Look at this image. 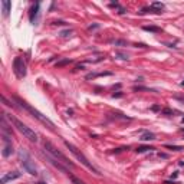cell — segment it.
I'll return each instance as SVG.
<instances>
[{
	"mask_svg": "<svg viewBox=\"0 0 184 184\" xmlns=\"http://www.w3.org/2000/svg\"><path fill=\"white\" fill-rule=\"evenodd\" d=\"M112 75L111 72H102V73H89L87 75V79H94V78H98V76H109Z\"/></svg>",
	"mask_w": 184,
	"mask_h": 184,
	"instance_id": "7c38bea8",
	"label": "cell"
},
{
	"mask_svg": "<svg viewBox=\"0 0 184 184\" xmlns=\"http://www.w3.org/2000/svg\"><path fill=\"white\" fill-rule=\"evenodd\" d=\"M15 101L17 102V104H19L20 108H23L25 111H27L29 114H32V116H35V118H36L38 121H40L42 124H45L46 127L49 128V130H52V131L55 130V124H53L52 121L49 120V118H48L46 115H43L42 112H39L38 109H35L32 105H29V104H27L26 101H23V99H20V98H17V97H15Z\"/></svg>",
	"mask_w": 184,
	"mask_h": 184,
	"instance_id": "6da1fadb",
	"label": "cell"
},
{
	"mask_svg": "<svg viewBox=\"0 0 184 184\" xmlns=\"http://www.w3.org/2000/svg\"><path fill=\"white\" fill-rule=\"evenodd\" d=\"M17 157H19L20 164L23 165V168L26 170L27 173L32 174V176H38V167L35 164L33 158L30 157V154L25 148H20V150L17 151Z\"/></svg>",
	"mask_w": 184,
	"mask_h": 184,
	"instance_id": "7a4b0ae2",
	"label": "cell"
},
{
	"mask_svg": "<svg viewBox=\"0 0 184 184\" xmlns=\"http://www.w3.org/2000/svg\"><path fill=\"white\" fill-rule=\"evenodd\" d=\"M143 29L147 30V32H153V33H158V32H161V27H157V26H144Z\"/></svg>",
	"mask_w": 184,
	"mask_h": 184,
	"instance_id": "9a60e30c",
	"label": "cell"
},
{
	"mask_svg": "<svg viewBox=\"0 0 184 184\" xmlns=\"http://www.w3.org/2000/svg\"><path fill=\"white\" fill-rule=\"evenodd\" d=\"M9 120H10V122H13V125L16 127V130H17L20 134H23L25 138H27L29 141H32V143H36V141H38V134H36L32 128H29L27 125L23 124L22 121L16 120V118H13V116H9Z\"/></svg>",
	"mask_w": 184,
	"mask_h": 184,
	"instance_id": "5b68a950",
	"label": "cell"
},
{
	"mask_svg": "<svg viewBox=\"0 0 184 184\" xmlns=\"http://www.w3.org/2000/svg\"><path fill=\"white\" fill-rule=\"evenodd\" d=\"M19 177H20V173H19V171L7 173V174H4V176L2 177V180H0V184H6V183H9V181H12V180H16V178H19Z\"/></svg>",
	"mask_w": 184,
	"mask_h": 184,
	"instance_id": "ba28073f",
	"label": "cell"
},
{
	"mask_svg": "<svg viewBox=\"0 0 184 184\" xmlns=\"http://www.w3.org/2000/svg\"><path fill=\"white\" fill-rule=\"evenodd\" d=\"M13 71H15L16 76L19 79H23L26 76V64L23 62L20 56L15 58V60H13Z\"/></svg>",
	"mask_w": 184,
	"mask_h": 184,
	"instance_id": "8992f818",
	"label": "cell"
},
{
	"mask_svg": "<svg viewBox=\"0 0 184 184\" xmlns=\"http://www.w3.org/2000/svg\"><path fill=\"white\" fill-rule=\"evenodd\" d=\"M115 56H118L120 59H122V60H128V59H130V58H128V55H127V53H124V52H116Z\"/></svg>",
	"mask_w": 184,
	"mask_h": 184,
	"instance_id": "d6986e66",
	"label": "cell"
},
{
	"mask_svg": "<svg viewBox=\"0 0 184 184\" xmlns=\"http://www.w3.org/2000/svg\"><path fill=\"white\" fill-rule=\"evenodd\" d=\"M109 6H111V7H116L118 10H120V13H121V15H124V13H125V9H124V7H121V6H120L118 3H111Z\"/></svg>",
	"mask_w": 184,
	"mask_h": 184,
	"instance_id": "ffe728a7",
	"label": "cell"
},
{
	"mask_svg": "<svg viewBox=\"0 0 184 184\" xmlns=\"http://www.w3.org/2000/svg\"><path fill=\"white\" fill-rule=\"evenodd\" d=\"M139 139H141V141H154V139H155V134H154V132H148V131H147V132H144L143 135H141V138H139Z\"/></svg>",
	"mask_w": 184,
	"mask_h": 184,
	"instance_id": "30bf717a",
	"label": "cell"
},
{
	"mask_svg": "<svg viewBox=\"0 0 184 184\" xmlns=\"http://www.w3.org/2000/svg\"><path fill=\"white\" fill-rule=\"evenodd\" d=\"M181 85H183V87H184V81H183V82H181Z\"/></svg>",
	"mask_w": 184,
	"mask_h": 184,
	"instance_id": "4dcf8cb0",
	"label": "cell"
},
{
	"mask_svg": "<svg viewBox=\"0 0 184 184\" xmlns=\"http://www.w3.org/2000/svg\"><path fill=\"white\" fill-rule=\"evenodd\" d=\"M68 64H72V59H62L59 62H56V68H62V66H65Z\"/></svg>",
	"mask_w": 184,
	"mask_h": 184,
	"instance_id": "2e32d148",
	"label": "cell"
},
{
	"mask_svg": "<svg viewBox=\"0 0 184 184\" xmlns=\"http://www.w3.org/2000/svg\"><path fill=\"white\" fill-rule=\"evenodd\" d=\"M111 43L115 45V46H127L128 45L125 40H118V39H116V40H111Z\"/></svg>",
	"mask_w": 184,
	"mask_h": 184,
	"instance_id": "ac0fdd59",
	"label": "cell"
},
{
	"mask_svg": "<svg viewBox=\"0 0 184 184\" xmlns=\"http://www.w3.org/2000/svg\"><path fill=\"white\" fill-rule=\"evenodd\" d=\"M163 114H165V115H171V114H173V111H171V109H164V111H163Z\"/></svg>",
	"mask_w": 184,
	"mask_h": 184,
	"instance_id": "cb8c5ba5",
	"label": "cell"
},
{
	"mask_svg": "<svg viewBox=\"0 0 184 184\" xmlns=\"http://www.w3.org/2000/svg\"><path fill=\"white\" fill-rule=\"evenodd\" d=\"M3 143H4V147L2 154H3V157H10L13 154V145H12V139L9 138L7 134H3Z\"/></svg>",
	"mask_w": 184,
	"mask_h": 184,
	"instance_id": "52a82bcc",
	"label": "cell"
},
{
	"mask_svg": "<svg viewBox=\"0 0 184 184\" xmlns=\"http://www.w3.org/2000/svg\"><path fill=\"white\" fill-rule=\"evenodd\" d=\"M112 97H114V98H115V97H122V94H120V92H118V94H114Z\"/></svg>",
	"mask_w": 184,
	"mask_h": 184,
	"instance_id": "f1b7e54d",
	"label": "cell"
},
{
	"mask_svg": "<svg viewBox=\"0 0 184 184\" xmlns=\"http://www.w3.org/2000/svg\"><path fill=\"white\" fill-rule=\"evenodd\" d=\"M53 25H65V22H62V20H59V22H53Z\"/></svg>",
	"mask_w": 184,
	"mask_h": 184,
	"instance_id": "83f0119b",
	"label": "cell"
},
{
	"mask_svg": "<svg viewBox=\"0 0 184 184\" xmlns=\"http://www.w3.org/2000/svg\"><path fill=\"white\" fill-rule=\"evenodd\" d=\"M2 7H3V16L4 17H7L9 12H10V7H12V3L7 2V0H3V2H2Z\"/></svg>",
	"mask_w": 184,
	"mask_h": 184,
	"instance_id": "9c48e42d",
	"label": "cell"
},
{
	"mask_svg": "<svg viewBox=\"0 0 184 184\" xmlns=\"http://www.w3.org/2000/svg\"><path fill=\"white\" fill-rule=\"evenodd\" d=\"M176 99H177V101H180V102H183V104H184V97H176Z\"/></svg>",
	"mask_w": 184,
	"mask_h": 184,
	"instance_id": "d4e9b609",
	"label": "cell"
},
{
	"mask_svg": "<svg viewBox=\"0 0 184 184\" xmlns=\"http://www.w3.org/2000/svg\"><path fill=\"white\" fill-rule=\"evenodd\" d=\"M38 184H46V183H43V181H39V183Z\"/></svg>",
	"mask_w": 184,
	"mask_h": 184,
	"instance_id": "f546056e",
	"label": "cell"
},
{
	"mask_svg": "<svg viewBox=\"0 0 184 184\" xmlns=\"http://www.w3.org/2000/svg\"><path fill=\"white\" fill-rule=\"evenodd\" d=\"M43 148L46 150V153H48L50 157H53L55 160H58V161H60L64 165H66V167H73V163L69 161V158L66 157L65 154H62L59 150H58L56 147L53 145L50 141H43Z\"/></svg>",
	"mask_w": 184,
	"mask_h": 184,
	"instance_id": "3957f363",
	"label": "cell"
},
{
	"mask_svg": "<svg viewBox=\"0 0 184 184\" xmlns=\"http://www.w3.org/2000/svg\"><path fill=\"white\" fill-rule=\"evenodd\" d=\"M72 33V30H64V32H60V36H64V38H66V36H69V35Z\"/></svg>",
	"mask_w": 184,
	"mask_h": 184,
	"instance_id": "603a6c76",
	"label": "cell"
},
{
	"mask_svg": "<svg viewBox=\"0 0 184 184\" xmlns=\"http://www.w3.org/2000/svg\"><path fill=\"white\" fill-rule=\"evenodd\" d=\"M153 150H155L154 147H150V145H143V147H138V148H137V153H138V154H141V153H147V151H153Z\"/></svg>",
	"mask_w": 184,
	"mask_h": 184,
	"instance_id": "4fadbf2b",
	"label": "cell"
},
{
	"mask_svg": "<svg viewBox=\"0 0 184 184\" xmlns=\"http://www.w3.org/2000/svg\"><path fill=\"white\" fill-rule=\"evenodd\" d=\"M181 131H183V132H184V128H183V130H181Z\"/></svg>",
	"mask_w": 184,
	"mask_h": 184,
	"instance_id": "1f68e13d",
	"label": "cell"
},
{
	"mask_svg": "<svg viewBox=\"0 0 184 184\" xmlns=\"http://www.w3.org/2000/svg\"><path fill=\"white\" fill-rule=\"evenodd\" d=\"M71 180H72V183H73V184H85L82 180H79V178H76L75 176H71Z\"/></svg>",
	"mask_w": 184,
	"mask_h": 184,
	"instance_id": "7402d4cb",
	"label": "cell"
},
{
	"mask_svg": "<svg viewBox=\"0 0 184 184\" xmlns=\"http://www.w3.org/2000/svg\"><path fill=\"white\" fill-rule=\"evenodd\" d=\"M39 6H40L39 3H35L33 6H32V9H30V22H33V20H35V17H36V15H38Z\"/></svg>",
	"mask_w": 184,
	"mask_h": 184,
	"instance_id": "8fae6325",
	"label": "cell"
},
{
	"mask_svg": "<svg viewBox=\"0 0 184 184\" xmlns=\"http://www.w3.org/2000/svg\"><path fill=\"white\" fill-rule=\"evenodd\" d=\"M165 148H168V150H173V151H181V150H184L183 147H178V145H165Z\"/></svg>",
	"mask_w": 184,
	"mask_h": 184,
	"instance_id": "44dd1931",
	"label": "cell"
},
{
	"mask_svg": "<svg viewBox=\"0 0 184 184\" xmlns=\"http://www.w3.org/2000/svg\"><path fill=\"white\" fill-rule=\"evenodd\" d=\"M65 145H66V148H68V150L71 151L72 154L75 155V158H76V160H79V161L82 163V164L85 165V167H87L88 170H91V171H92L94 174H97V176H99V174H101V173H99V171H98L97 168H95L94 165H92V163H91L89 160H88V158L85 157V155H83L82 153H81V151H79L75 145H73V144H71L69 141H65Z\"/></svg>",
	"mask_w": 184,
	"mask_h": 184,
	"instance_id": "277c9868",
	"label": "cell"
},
{
	"mask_svg": "<svg viewBox=\"0 0 184 184\" xmlns=\"http://www.w3.org/2000/svg\"><path fill=\"white\" fill-rule=\"evenodd\" d=\"M183 122H184V118H183Z\"/></svg>",
	"mask_w": 184,
	"mask_h": 184,
	"instance_id": "d6a6232c",
	"label": "cell"
},
{
	"mask_svg": "<svg viewBox=\"0 0 184 184\" xmlns=\"http://www.w3.org/2000/svg\"><path fill=\"white\" fill-rule=\"evenodd\" d=\"M151 6H153V7H154L155 10H158V12H160V13H161V10L164 9V4H163V3H160V2H154V3L151 4Z\"/></svg>",
	"mask_w": 184,
	"mask_h": 184,
	"instance_id": "e0dca14e",
	"label": "cell"
},
{
	"mask_svg": "<svg viewBox=\"0 0 184 184\" xmlns=\"http://www.w3.org/2000/svg\"><path fill=\"white\" fill-rule=\"evenodd\" d=\"M97 27H98V25H91V26L88 27V29H89V30H92V29H97Z\"/></svg>",
	"mask_w": 184,
	"mask_h": 184,
	"instance_id": "484cf974",
	"label": "cell"
},
{
	"mask_svg": "<svg viewBox=\"0 0 184 184\" xmlns=\"http://www.w3.org/2000/svg\"><path fill=\"white\" fill-rule=\"evenodd\" d=\"M138 13H139V15H147V13H160V12L155 10V9L153 7V6H150V7H144L143 10L138 12Z\"/></svg>",
	"mask_w": 184,
	"mask_h": 184,
	"instance_id": "5bb4252c",
	"label": "cell"
},
{
	"mask_svg": "<svg viewBox=\"0 0 184 184\" xmlns=\"http://www.w3.org/2000/svg\"><path fill=\"white\" fill-rule=\"evenodd\" d=\"M158 157H160V158H167V154H163V153H160V154H158Z\"/></svg>",
	"mask_w": 184,
	"mask_h": 184,
	"instance_id": "4316f807",
	"label": "cell"
}]
</instances>
